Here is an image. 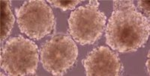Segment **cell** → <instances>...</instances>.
I'll return each instance as SVG.
<instances>
[{"label":"cell","mask_w":150,"mask_h":76,"mask_svg":"<svg viewBox=\"0 0 150 76\" xmlns=\"http://www.w3.org/2000/svg\"><path fill=\"white\" fill-rule=\"evenodd\" d=\"M55 7L62 9L64 11L68 10L73 9L81 1H56L49 0L47 1Z\"/></svg>","instance_id":"cell-8"},{"label":"cell","mask_w":150,"mask_h":76,"mask_svg":"<svg viewBox=\"0 0 150 76\" xmlns=\"http://www.w3.org/2000/svg\"><path fill=\"white\" fill-rule=\"evenodd\" d=\"M98 1H89L72 12L68 19L69 31L81 45L92 44L100 38L105 29L106 17L99 10Z\"/></svg>","instance_id":"cell-3"},{"label":"cell","mask_w":150,"mask_h":76,"mask_svg":"<svg viewBox=\"0 0 150 76\" xmlns=\"http://www.w3.org/2000/svg\"><path fill=\"white\" fill-rule=\"evenodd\" d=\"M17 22L21 32L38 40L54 29L55 17L52 8L43 0L25 1L16 10Z\"/></svg>","instance_id":"cell-4"},{"label":"cell","mask_w":150,"mask_h":76,"mask_svg":"<svg viewBox=\"0 0 150 76\" xmlns=\"http://www.w3.org/2000/svg\"><path fill=\"white\" fill-rule=\"evenodd\" d=\"M1 41L6 39L10 35L15 22L11 1H1Z\"/></svg>","instance_id":"cell-7"},{"label":"cell","mask_w":150,"mask_h":76,"mask_svg":"<svg viewBox=\"0 0 150 76\" xmlns=\"http://www.w3.org/2000/svg\"><path fill=\"white\" fill-rule=\"evenodd\" d=\"M86 76H119L121 65L120 59L107 47L93 50L83 60Z\"/></svg>","instance_id":"cell-6"},{"label":"cell","mask_w":150,"mask_h":76,"mask_svg":"<svg viewBox=\"0 0 150 76\" xmlns=\"http://www.w3.org/2000/svg\"><path fill=\"white\" fill-rule=\"evenodd\" d=\"M40 53L44 69L53 75L63 76L74 64L79 50L71 37L60 35L47 41Z\"/></svg>","instance_id":"cell-5"},{"label":"cell","mask_w":150,"mask_h":76,"mask_svg":"<svg viewBox=\"0 0 150 76\" xmlns=\"http://www.w3.org/2000/svg\"><path fill=\"white\" fill-rule=\"evenodd\" d=\"M138 6L142 11L144 12L148 16H150V1H138Z\"/></svg>","instance_id":"cell-9"},{"label":"cell","mask_w":150,"mask_h":76,"mask_svg":"<svg viewBox=\"0 0 150 76\" xmlns=\"http://www.w3.org/2000/svg\"><path fill=\"white\" fill-rule=\"evenodd\" d=\"M113 2L105 31L106 43L119 52L137 51L149 39V19L138 11L133 1Z\"/></svg>","instance_id":"cell-1"},{"label":"cell","mask_w":150,"mask_h":76,"mask_svg":"<svg viewBox=\"0 0 150 76\" xmlns=\"http://www.w3.org/2000/svg\"><path fill=\"white\" fill-rule=\"evenodd\" d=\"M38 46L23 37L11 38L1 50V68L8 76L35 75L39 61Z\"/></svg>","instance_id":"cell-2"}]
</instances>
